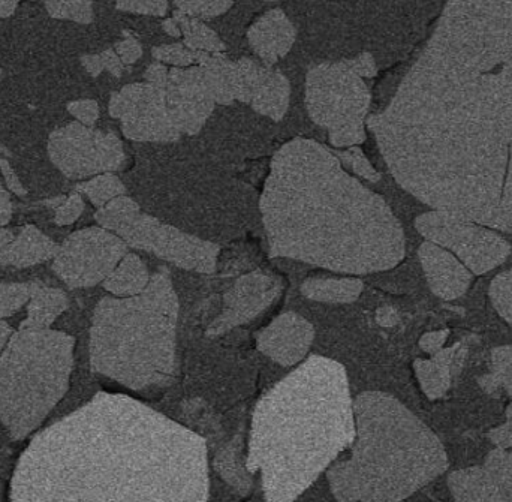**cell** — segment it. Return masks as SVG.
Returning <instances> with one entry per match:
<instances>
[{
	"label": "cell",
	"instance_id": "obj_1",
	"mask_svg": "<svg viewBox=\"0 0 512 502\" xmlns=\"http://www.w3.org/2000/svg\"><path fill=\"white\" fill-rule=\"evenodd\" d=\"M204 438L125 395L98 393L39 432L11 502H209Z\"/></svg>",
	"mask_w": 512,
	"mask_h": 502
},
{
	"label": "cell",
	"instance_id": "obj_2",
	"mask_svg": "<svg viewBox=\"0 0 512 502\" xmlns=\"http://www.w3.org/2000/svg\"><path fill=\"white\" fill-rule=\"evenodd\" d=\"M259 209L271 258L348 275L384 272L405 258V233L384 198L316 141L294 138L274 153Z\"/></svg>",
	"mask_w": 512,
	"mask_h": 502
},
{
	"label": "cell",
	"instance_id": "obj_3",
	"mask_svg": "<svg viewBox=\"0 0 512 502\" xmlns=\"http://www.w3.org/2000/svg\"><path fill=\"white\" fill-rule=\"evenodd\" d=\"M388 170L427 206L512 234V75L481 74L411 129Z\"/></svg>",
	"mask_w": 512,
	"mask_h": 502
},
{
	"label": "cell",
	"instance_id": "obj_4",
	"mask_svg": "<svg viewBox=\"0 0 512 502\" xmlns=\"http://www.w3.org/2000/svg\"><path fill=\"white\" fill-rule=\"evenodd\" d=\"M354 440L345 368L313 356L256 404L246 468L261 474L265 502H295Z\"/></svg>",
	"mask_w": 512,
	"mask_h": 502
},
{
	"label": "cell",
	"instance_id": "obj_5",
	"mask_svg": "<svg viewBox=\"0 0 512 502\" xmlns=\"http://www.w3.org/2000/svg\"><path fill=\"white\" fill-rule=\"evenodd\" d=\"M349 458L327 470L339 502H403L447 471L435 432L393 396L366 392L354 401Z\"/></svg>",
	"mask_w": 512,
	"mask_h": 502
},
{
	"label": "cell",
	"instance_id": "obj_6",
	"mask_svg": "<svg viewBox=\"0 0 512 502\" xmlns=\"http://www.w3.org/2000/svg\"><path fill=\"white\" fill-rule=\"evenodd\" d=\"M179 297L161 267L146 290L104 297L93 312L90 368L135 392L161 390L176 374Z\"/></svg>",
	"mask_w": 512,
	"mask_h": 502
},
{
	"label": "cell",
	"instance_id": "obj_7",
	"mask_svg": "<svg viewBox=\"0 0 512 502\" xmlns=\"http://www.w3.org/2000/svg\"><path fill=\"white\" fill-rule=\"evenodd\" d=\"M75 339L57 330H20L0 354V422L24 440L69 389Z\"/></svg>",
	"mask_w": 512,
	"mask_h": 502
},
{
	"label": "cell",
	"instance_id": "obj_8",
	"mask_svg": "<svg viewBox=\"0 0 512 502\" xmlns=\"http://www.w3.org/2000/svg\"><path fill=\"white\" fill-rule=\"evenodd\" d=\"M427 45L475 74L510 60L512 27L459 0H448Z\"/></svg>",
	"mask_w": 512,
	"mask_h": 502
},
{
	"label": "cell",
	"instance_id": "obj_9",
	"mask_svg": "<svg viewBox=\"0 0 512 502\" xmlns=\"http://www.w3.org/2000/svg\"><path fill=\"white\" fill-rule=\"evenodd\" d=\"M370 101L364 78L355 74L346 60L319 63L307 72V111L310 119L328 132L348 123L366 122Z\"/></svg>",
	"mask_w": 512,
	"mask_h": 502
},
{
	"label": "cell",
	"instance_id": "obj_10",
	"mask_svg": "<svg viewBox=\"0 0 512 502\" xmlns=\"http://www.w3.org/2000/svg\"><path fill=\"white\" fill-rule=\"evenodd\" d=\"M114 234L128 248L150 252L180 269L212 275L218 266L219 245L183 233L179 228L146 215L141 209L135 210Z\"/></svg>",
	"mask_w": 512,
	"mask_h": 502
},
{
	"label": "cell",
	"instance_id": "obj_11",
	"mask_svg": "<svg viewBox=\"0 0 512 502\" xmlns=\"http://www.w3.org/2000/svg\"><path fill=\"white\" fill-rule=\"evenodd\" d=\"M51 162L69 179H86L122 170L126 155L114 132L72 122L51 132L47 144Z\"/></svg>",
	"mask_w": 512,
	"mask_h": 502
},
{
	"label": "cell",
	"instance_id": "obj_12",
	"mask_svg": "<svg viewBox=\"0 0 512 502\" xmlns=\"http://www.w3.org/2000/svg\"><path fill=\"white\" fill-rule=\"evenodd\" d=\"M415 227L429 242L448 248L462 258L477 275L501 266L511 252L510 243L496 231L444 210L433 209L418 216Z\"/></svg>",
	"mask_w": 512,
	"mask_h": 502
},
{
	"label": "cell",
	"instance_id": "obj_13",
	"mask_svg": "<svg viewBox=\"0 0 512 502\" xmlns=\"http://www.w3.org/2000/svg\"><path fill=\"white\" fill-rule=\"evenodd\" d=\"M128 254V245L101 227L84 228L66 237L53 258V270L69 288L101 284Z\"/></svg>",
	"mask_w": 512,
	"mask_h": 502
},
{
	"label": "cell",
	"instance_id": "obj_14",
	"mask_svg": "<svg viewBox=\"0 0 512 502\" xmlns=\"http://www.w3.org/2000/svg\"><path fill=\"white\" fill-rule=\"evenodd\" d=\"M110 116L122 122L126 138L141 143H176L182 137L177 129L165 90L149 83H134L114 92L108 104Z\"/></svg>",
	"mask_w": 512,
	"mask_h": 502
},
{
	"label": "cell",
	"instance_id": "obj_15",
	"mask_svg": "<svg viewBox=\"0 0 512 502\" xmlns=\"http://www.w3.org/2000/svg\"><path fill=\"white\" fill-rule=\"evenodd\" d=\"M282 291V282L277 276L264 270H255L234 282L225 293L224 309L210 324L207 335H225L243 324L251 323L261 315Z\"/></svg>",
	"mask_w": 512,
	"mask_h": 502
},
{
	"label": "cell",
	"instance_id": "obj_16",
	"mask_svg": "<svg viewBox=\"0 0 512 502\" xmlns=\"http://www.w3.org/2000/svg\"><path fill=\"white\" fill-rule=\"evenodd\" d=\"M165 101L177 129L186 135L198 134L216 105L200 66L171 69Z\"/></svg>",
	"mask_w": 512,
	"mask_h": 502
},
{
	"label": "cell",
	"instance_id": "obj_17",
	"mask_svg": "<svg viewBox=\"0 0 512 502\" xmlns=\"http://www.w3.org/2000/svg\"><path fill=\"white\" fill-rule=\"evenodd\" d=\"M313 339L315 329L306 318L295 312H285L258 333L256 347L268 359L289 368L306 357Z\"/></svg>",
	"mask_w": 512,
	"mask_h": 502
},
{
	"label": "cell",
	"instance_id": "obj_18",
	"mask_svg": "<svg viewBox=\"0 0 512 502\" xmlns=\"http://www.w3.org/2000/svg\"><path fill=\"white\" fill-rule=\"evenodd\" d=\"M418 255L427 282L436 296L444 300H454L466 293L472 275L451 252L435 243L424 242Z\"/></svg>",
	"mask_w": 512,
	"mask_h": 502
},
{
	"label": "cell",
	"instance_id": "obj_19",
	"mask_svg": "<svg viewBox=\"0 0 512 502\" xmlns=\"http://www.w3.org/2000/svg\"><path fill=\"white\" fill-rule=\"evenodd\" d=\"M294 24L282 9H271L262 14L248 30L252 50L265 66H273L294 47Z\"/></svg>",
	"mask_w": 512,
	"mask_h": 502
},
{
	"label": "cell",
	"instance_id": "obj_20",
	"mask_svg": "<svg viewBox=\"0 0 512 502\" xmlns=\"http://www.w3.org/2000/svg\"><path fill=\"white\" fill-rule=\"evenodd\" d=\"M60 246L45 236L35 225H26L11 243L0 252V266L23 269L56 257Z\"/></svg>",
	"mask_w": 512,
	"mask_h": 502
},
{
	"label": "cell",
	"instance_id": "obj_21",
	"mask_svg": "<svg viewBox=\"0 0 512 502\" xmlns=\"http://www.w3.org/2000/svg\"><path fill=\"white\" fill-rule=\"evenodd\" d=\"M460 345L456 347L445 348L433 354L432 359L415 360L414 369L417 375L418 383L423 389L424 395L435 401L442 398L451 387V378L456 371V363L462 362L459 356Z\"/></svg>",
	"mask_w": 512,
	"mask_h": 502
},
{
	"label": "cell",
	"instance_id": "obj_22",
	"mask_svg": "<svg viewBox=\"0 0 512 502\" xmlns=\"http://www.w3.org/2000/svg\"><path fill=\"white\" fill-rule=\"evenodd\" d=\"M68 309V297L59 288L32 282L26 320L21 321L20 330L50 329L51 324Z\"/></svg>",
	"mask_w": 512,
	"mask_h": 502
},
{
	"label": "cell",
	"instance_id": "obj_23",
	"mask_svg": "<svg viewBox=\"0 0 512 502\" xmlns=\"http://www.w3.org/2000/svg\"><path fill=\"white\" fill-rule=\"evenodd\" d=\"M291 101V84L285 74L267 66L264 77L256 89L251 107L256 113L280 122L285 117Z\"/></svg>",
	"mask_w": 512,
	"mask_h": 502
},
{
	"label": "cell",
	"instance_id": "obj_24",
	"mask_svg": "<svg viewBox=\"0 0 512 502\" xmlns=\"http://www.w3.org/2000/svg\"><path fill=\"white\" fill-rule=\"evenodd\" d=\"M197 66L203 71L204 80L216 104L231 105L236 101L234 93V62L224 53H203Z\"/></svg>",
	"mask_w": 512,
	"mask_h": 502
},
{
	"label": "cell",
	"instance_id": "obj_25",
	"mask_svg": "<svg viewBox=\"0 0 512 502\" xmlns=\"http://www.w3.org/2000/svg\"><path fill=\"white\" fill-rule=\"evenodd\" d=\"M149 270L138 255L126 254L104 281V288L114 297H132L143 293L150 282Z\"/></svg>",
	"mask_w": 512,
	"mask_h": 502
},
{
	"label": "cell",
	"instance_id": "obj_26",
	"mask_svg": "<svg viewBox=\"0 0 512 502\" xmlns=\"http://www.w3.org/2000/svg\"><path fill=\"white\" fill-rule=\"evenodd\" d=\"M454 502H495L496 486L484 468L454 471L448 477Z\"/></svg>",
	"mask_w": 512,
	"mask_h": 502
},
{
	"label": "cell",
	"instance_id": "obj_27",
	"mask_svg": "<svg viewBox=\"0 0 512 502\" xmlns=\"http://www.w3.org/2000/svg\"><path fill=\"white\" fill-rule=\"evenodd\" d=\"M364 290L358 278H309L301 284V294L313 302L354 303Z\"/></svg>",
	"mask_w": 512,
	"mask_h": 502
},
{
	"label": "cell",
	"instance_id": "obj_28",
	"mask_svg": "<svg viewBox=\"0 0 512 502\" xmlns=\"http://www.w3.org/2000/svg\"><path fill=\"white\" fill-rule=\"evenodd\" d=\"M173 18L179 23L180 30H182V44L189 50L210 54L224 53V42L219 38L218 33L210 29L203 21L189 17L177 9L174 11Z\"/></svg>",
	"mask_w": 512,
	"mask_h": 502
},
{
	"label": "cell",
	"instance_id": "obj_29",
	"mask_svg": "<svg viewBox=\"0 0 512 502\" xmlns=\"http://www.w3.org/2000/svg\"><path fill=\"white\" fill-rule=\"evenodd\" d=\"M481 387L496 396L505 390L512 396V347L495 348L492 353V372L480 378Z\"/></svg>",
	"mask_w": 512,
	"mask_h": 502
},
{
	"label": "cell",
	"instance_id": "obj_30",
	"mask_svg": "<svg viewBox=\"0 0 512 502\" xmlns=\"http://www.w3.org/2000/svg\"><path fill=\"white\" fill-rule=\"evenodd\" d=\"M75 192L86 195L93 206L102 207L114 198L125 195L126 188L119 177L114 176L113 173H104L98 174L86 182L78 183L75 186Z\"/></svg>",
	"mask_w": 512,
	"mask_h": 502
},
{
	"label": "cell",
	"instance_id": "obj_31",
	"mask_svg": "<svg viewBox=\"0 0 512 502\" xmlns=\"http://www.w3.org/2000/svg\"><path fill=\"white\" fill-rule=\"evenodd\" d=\"M267 66L259 65L252 59H239L234 62V93L236 101L251 105L256 89L264 77Z\"/></svg>",
	"mask_w": 512,
	"mask_h": 502
},
{
	"label": "cell",
	"instance_id": "obj_32",
	"mask_svg": "<svg viewBox=\"0 0 512 502\" xmlns=\"http://www.w3.org/2000/svg\"><path fill=\"white\" fill-rule=\"evenodd\" d=\"M137 209H140V206L132 198L122 195L105 206L99 207L98 212L95 213V219L99 227L116 233Z\"/></svg>",
	"mask_w": 512,
	"mask_h": 502
},
{
	"label": "cell",
	"instance_id": "obj_33",
	"mask_svg": "<svg viewBox=\"0 0 512 502\" xmlns=\"http://www.w3.org/2000/svg\"><path fill=\"white\" fill-rule=\"evenodd\" d=\"M48 14L57 20H71L90 24L93 21L92 0H45Z\"/></svg>",
	"mask_w": 512,
	"mask_h": 502
},
{
	"label": "cell",
	"instance_id": "obj_34",
	"mask_svg": "<svg viewBox=\"0 0 512 502\" xmlns=\"http://www.w3.org/2000/svg\"><path fill=\"white\" fill-rule=\"evenodd\" d=\"M203 51H192L188 47L177 42V44L159 45L152 50L153 59L156 62L167 63L173 68H189V66L198 63Z\"/></svg>",
	"mask_w": 512,
	"mask_h": 502
},
{
	"label": "cell",
	"instance_id": "obj_35",
	"mask_svg": "<svg viewBox=\"0 0 512 502\" xmlns=\"http://www.w3.org/2000/svg\"><path fill=\"white\" fill-rule=\"evenodd\" d=\"M174 5L189 17L210 20L224 15L233 6V0H174Z\"/></svg>",
	"mask_w": 512,
	"mask_h": 502
},
{
	"label": "cell",
	"instance_id": "obj_36",
	"mask_svg": "<svg viewBox=\"0 0 512 502\" xmlns=\"http://www.w3.org/2000/svg\"><path fill=\"white\" fill-rule=\"evenodd\" d=\"M489 294L496 311L512 327V269L493 279Z\"/></svg>",
	"mask_w": 512,
	"mask_h": 502
},
{
	"label": "cell",
	"instance_id": "obj_37",
	"mask_svg": "<svg viewBox=\"0 0 512 502\" xmlns=\"http://www.w3.org/2000/svg\"><path fill=\"white\" fill-rule=\"evenodd\" d=\"M32 282L29 284H0V318L11 317L29 303Z\"/></svg>",
	"mask_w": 512,
	"mask_h": 502
},
{
	"label": "cell",
	"instance_id": "obj_38",
	"mask_svg": "<svg viewBox=\"0 0 512 502\" xmlns=\"http://www.w3.org/2000/svg\"><path fill=\"white\" fill-rule=\"evenodd\" d=\"M336 156L342 164L352 168V171H354L357 176H360L361 179L369 180V182L372 183L381 180V173L376 171V168H373V165L370 164L369 159L366 158V155H364L360 147H348V149L337 153Z\"/></svg>",
	"mask_w": 512,
	"mask_h": 502
},
{
	"label": "cell",
	"instance_id": "obj_39",
	"mask_svg": "<svg viewBox=\"0 0 512 502\" xmlns=\"http://www.w3.org/2000/svg\"><path fill=\"white\" fill-rule=\"evenodd\" d=\"M116 8L129 14L152 15L164 17L168 14V0H116Z\"/></svg>",
	"mask_w": 512,
	"mask_h": 502
},
{
	"label": "cell",
	"instance_id": "obj_40",
	"mask_svg": "<svg viewBox=\"0 0 512 502\" xmlns=\"http://www.w3.org/2000/svg\"><path fill=\"white\" fill-rule=\"evenodd\" d=\"M330 143L334 147H354L366 141L364 122L348 123L342 128L328 132Z\"/></svg>",
	"mask_w": 512,
	"mask_h": 502
},
{
	"label": "cell",
	"instance_id": "obj_41",
	"mask_svg": "<svg viewBox=\"0 0 512 502\" xmlns=\"http://www.w3.org/2000/svg\"><path fill=\"white\" fill-rule=\"evenodd\" d=\"M83 212V197H81V194H78V192H72L69 197H66L65 200L60 203V206L56 207V212H54V222H56V225H60V227L72 225L78 218H80L81 213Z\"/></svg>",
	"mask_w": 512,
	"mask_h": 502
},
{
	"label": "cell",
	"instance_id": "obj_42",
	"mask_svg": "<svg viewBox=\"0 0 512 502\" xmlns=\"http://www.w3.org/2000/svg\"><path fill=\"white\" fill-rule=\"evenodd\" d=\"M495 482V502H512V453H507L504 467L492 476Z\"/></svg>",
	"mask_w": 512,
	"mask_h": 502
},
{
	"label": "cell",
	"instance_id": "obj_43",
	"mask_svg": "<svg viewBox=\"0 0 512 502\" xmlns=\"http://www.w3.org/2000/svg\"><path fill=\"white\" fill-rule=\"evenodd\" d=\"M114 50H116L117 56L120 57L125 66L134 65L143 56V47L135 38L134 33L129 32V30H123V39L117 42Z\"/></svg>",
	"mask_w": 512,
	"mask_h": 502
},
{
	"label": "cell",
	"instance_id": "obj_44",
	"mask_svg": "<svg viewBox=\"0 0 512 502\" xmlns=\"http://www.w3.org/2000/svg\"><path fill=\"white\" fill-rule=\"evenodd\" d=\"M68 111L83 125L92 128L99 117L98 102L93 99H77V101L69 102Z\"/></svg>",
	"mask_w": 512,
	"mask_h": 502
},
{
	"label": "cell",
	"instance_id": "obj_45",
	"mask_svg": "<svg viewBox=\"0 0 512 502\" xmlns=\"http://www.w3.org/2000/svg\"><path fill=\"white\" fill-rule=\"evenodd\" d=\"M349 68L355 72V74L360 75L361 78H373L376 74H378V66H376L375 57L372 54L361 53L360 56L355 57V59L346 60Z\"/></svg>",
	"mask_w": 512,
	"mask_h": 502
},
{
	"label": "cell",
	"instance_id": "obj_46",
	"mask_svg": "<svg viewBox=\"0 0 512 502\" xmlns=\"http://www.w3.org/2000/svg\"><path fill=\"white\" fill-rule=\"evenodd\" d=\"M0 171H2L3 179H5L6 186L12 194L18 195V197H24L27 194V189L24 188L21 183L20 177L15 173L12 165L9 164L6 159H0Z\"/></svg>",
	"mask_w": 512,
	"mask_h": 502
},
{
	"label": "cell",
	"instance_id": "obj_47",
	"mask_svg": "<svg viewBox=\"0 0 512 502\" xmlns=\"http://www.w3.org/2000/svg\"><path fill=\"white\" fill-rule=\"evenodd\" d=\"M168 75H170V71H168L164 63L153 62L152 65H149V68L146 69L144 78H146V83L152 84V86L158 87V89L165 90L168 83Z\"/></svg>",
	"mask_w": 512,
	"mask_h": 502
},
{
	"label": "cell",
	"instance_id": "obj_48",
	"mask_svg": "<svg viewBox=\"0 0 512 502\" xmlns=\"http://www.w3.org/2000/svg\"><path fill=\"white\" fill-rule=\"evenodd\" d=\"M448 330H439V332L426 333L423 338L420 339L421 350L426 351L429 354H436L442 350L445 342H447Z\"/></svg>",
	"mask_w": 512,
	"mask_h": 502
},
{
	"label": "cell",
	"instance_id": "obj_49",
	"mask_svg": "<svg viewBox=\"0 0 512 502\" xmlns=\"http://www.w3.org/2000/svg\"><path fill=\"white\" fill-rule=\"evenodd\" d=\"M101 59L102 63H104V69H107L113 77L120 78L125 72L126 66L123 65L120 57L117 56L116 50L114 48H107V50L102 51Z\"/></svg>",
	"mask_w": 512,
	"mask_h": 502
},
{
	"label": "cell",
	"instance_id": "obj_50",
	"mask_svg": "<svg viewBox=\"0 0 512 502\" xmlns=\"http://www.w3.org/2000/svg\"><path fill=\"white\" fill-rule=\"evenodd\" d=\"M489 440L495 444L498 449H511L512 447V423L507 422L499 428L489 432Z\"/></svg>",
	"mask_w": 512,
	"mask_h": 502
},
{
	"label": "cell",
	"instance_id": "obj_51",
	"mask_svg": "<svg viewBox=\"0 0 512 502\" xmlns=\"http://www.w3.org/2000/svg\"><path fill=\"white\" fill-rule=\"evenodd\" d=\"M81 65H83L84 69H86V71L95 78L99 77V75L102 74V71H105L101 54H86V56L81 57Z\"/></svg>",
	"mask_w": 512,
	"mask_h": 502
},
{
	"label": "cell",
	"instance_id": "obj_52",
	"mask_svg": "<svg viewBox=\"0 0 512 502\" xmlns=\"http://www.w3.org/2000/svg\"><path fill=\"white\" fill-rule=\"evenodd\" d=\"M12 216V204L9 192L0 183V228L5 227Z\"/></svg>",
	"mask_w": 512,
	"mask_h": 502
},
{
	"label": "cell",
	"instance_id": "obj_53",
	"mask_svg": "<svg viewBox=\"0 0 512 502\" xmlns=\"http://www.w3.org/2000/svg\"><path fill=\"white\" fill-rule=\"evenodd\" d=\"M162 29L173 38H182V30H180L179 23L174 18H167V20L162 21Z\"/></svg>",
	"mask_w": 512,
	"mask_h": 502
},
{
	"label": "cell",
	"instance_id": "obj_54",
	"mask_svg": "<svg viewBox=\"0 0 512 502\" xmlns=\"http://www.w3.org/2000/svg\"><path fill=\"white\" fill-rule=\"evenodd\" d=\"M12 336V329L9 327V324L6 323L3 318H0V354L5 350L6 345H8L9 339Z\"/></svg>",
	"mask_w": 512,
	"mask_h": 502
},
{
	"label": "cell",
	"instance_id": "obj_55",
	"mask_svg": "<svg viewBox=\"0 0 512 502\" xmlns=\"http://www.w3.org/2000/svg\"><path fill=\"white\" fill-rule=\"evenodd\" d=\"M20 0H0V18L11 17Z\"/></svg>",
	"mask_w": 512,
	"mask_h": 502
},
{
	"label": "cell",
	"instance_id": "obj_56",
	"mask_svg": "<svg viewBox=\"0 0 512 502\" xmlns=\"http://www.w3.org/2000/svg\"><path fill=\"white\" fill-rule=\"evenodd\" d=\"M15 233L9 228H0V252L14 240Z\"/></svg>",
	"mask_w": 512,
	"mask_h": 502
},
{
	"label": "cell",
	"instance_id": "obj_57",
	"mask_svg": "<svg viewBox=\"0 0 512 502\" xmlns=\"http://www.w3.org/2000/svg\"><path fill=\"white\" fill-rule=\"evenodd\" d=\"M507 420L508 422L512 423V404L508 405L507 408Z\"/></svg>",
	"mask_w": 512,
	"mask_h": 502
},
{
	"label": "cell",
	"instance_id": "obj_58",
	"mask_svg": "<svg viewBox=\"0 0 512 502\" xmlns=\"http://www.w3.org/2000/svg\"><path fill=\"white\" fill-rule=\"evenodd\" d=\"M264 2H282V0H264Z\"/></svg>",
	"mask_w": 512,
	"mask_h": 502
},
{
	"label": "cell",
	"instance_id": "obj_59",
	"mask_svg": "<svg viewBox=\"0 0 512 502\" xmlns=\"http://www.w3.org/2000/svg\"><path fill=\"white\" fill-rule=\"evenodd\" d=\"M0 74H2V71H0Z\"/></svg>",
	"mask_w": 512,
	"mask_h": 502
}]
</instances>
